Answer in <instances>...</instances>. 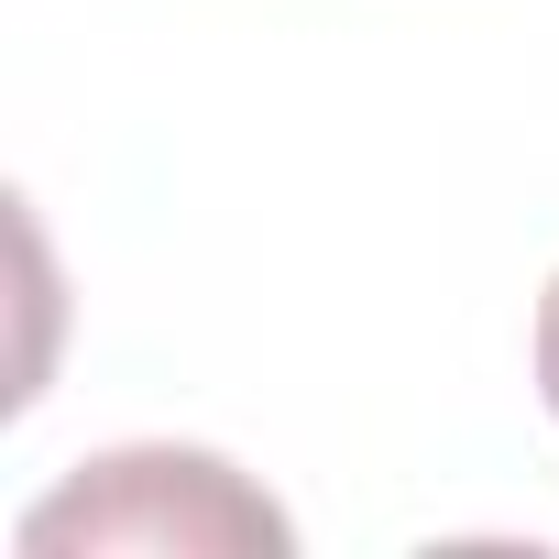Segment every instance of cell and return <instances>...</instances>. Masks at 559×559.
I'll use <instances>...</instances> for the list:
<instances>
[{
	"mask_svg": "<svg viewBox=\"0 0 559 559\" xmlns=\"http://www.w3.org/2000/svg\"><path fill=\"white\" fill-rule=\"evenodd\" d=\"M67 548H143V559H286L297 526L274 493H252L230 461L209 450H99L78 461L34 515H23V559H67Z\"/></svg>",
	"mask_w": 559,
	"mask_h": 559,
	"instance_id": "obj_1",
	"label": "cell"
},
{
	"mask_svg": "<svg viewBox=\"0 0 559 559\" xmlns=\"http://www.w3.org/2000/svg\"><path fill=\"white\" fill-rule=\"evenodd\" d=\"M537 395L559 417V274H548V297H537Z\"/></svg>",
	"mask_w": 559,
	"mask_h": 559,
	"instance_id": "obj_2",
	"label": "cell"
}]
</instances>
